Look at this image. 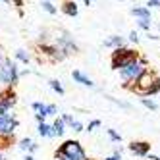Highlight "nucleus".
Segmentation results:
<instances>
[{
    "mask_svg": "<svg viewBox=\"0 0 160 160\" xmlns=\"http://www.w3.org/2000/svg\"><path fill=\"white\" fill-rule=\"evenodd\" d=\"M108 137H110L112 143H120V141H122V135H120L116 129H108Z\"/></svg>",
    "mask_w": 160,
    "mask_h": 160,
    "instance_id": "20",
    "label": "nucleus"
},
{
    "mask_svg": "<svg viewBox=\"0 0 160 160\" xmlns=\"http://www.w3.org/2000/svg\"><path fill=\"white\" fill-rule=\"evenodd\" d=\"M72 77L75 79V81H77L79 85H83V87H89V89H91V87H95L93 79H91V77H87V75H85V73H81V72H77V70L72 73Z\"/></svg>",
    "mask_w": 160,
    "mask_h": 160,
    "instance_id": "10",
    "label": "nucleus"
},
{
    "mask_svg": "<svg viewBox=\"0 0 160 160\" xmlns=\"http://www.w3.org/2000/svg\"><path fill=\"white\" fill-rule=\"evenodd\" d=\"M18 77V72H16V66L12 62L4 60L2 64H0V81L2 83H14Z\"/></svg>",
    "mask_w": 160,
    "mask_h": 160,
    "instance_id": "5",
    "label": "nucleus"
},
{
    "mask_svg": "<svg viewBox=\"0 0 160 160\" xmlns=\"http://www.w3.org/2000/svg\"><path fill=\"white\" fill-rule=\"evenodd\" d=\"M42 8H44V10H47V12H48V14H56V12H58V10H56V8H54V4L50 2V0H42Z\"/></svg>",
    "mask_w": 160,
    "mask_h": 160,
    "instance_id": "22",
    "label": "nucleus"
},
{
    "mask_svg": "<svg viewBox=\"0 0 160 160\" xmlns=\"http://www.w3.org/2000/svg\"><path fill=\"white\" fill-rule=\"evenodd\" d=\"M18 122L14 118L6 116V114H0V133H14Z\"/></svg>",
    "mask_w": 160,
    "mask_h": 160,
    "instance_id": "8",
    "label": "nucleus"
},
{
    "mask_svg": "<svg viewBox=\"0 0 160 160\" xmlns=\"http://www.w3.org/2000/svg\"><path fill=\"white\" fill-rule=\"evenodd\" d=\"M39 133H41L42 137H52V128H50L48 123L41 122V123H39Z\"/></svg>",
    "mask_w": 160,
    "mask_h": 160,
    "instance_id": "16",
    "label": "nucleus"
},
{
    "mask_svg": "<svg viewBox=\"0 0 160 160\" xmlns=\"http://www.w3.org/2000/svg\"><path fill=\"white\" fill-rule=\"evenodd\" d=\"M128 39H129V42H135L137 44V42H139V35H137V31H131Z\"/></svg>",
    "mask_w": 160,
    "mask_h": 160,
    "instance_id": "27",
    "label": "nucleus"
},
{
    "mask_svg": "<svg viewBox=\"0 0 160 160\" xmlns=\"http://www.w3.org/2000/svg\"><path fill=\"white\" fill-rule=\"evenodd\" d=\"M50 128H52V137H60V135H64V131H66V123H64L62 120H56Z\"/></svg>",
    "mask_w": 160,
    "mask_h": 160,
    "instance_id": "13",
    "label": "nucleus"
},
{
    "mask_svg": "<svg viewBox=\"0 0 160 160\" xmlns=\"http://www.w3.org/2000/svg\"><path fill=\"white\" fill-rule=\"evenodd\" d=\"M122 2H123V0H122Z\"/></svg>",
    "mask_w": 160,
    "mask_h": 160,
    "instance_id": "35",
    "label": "nucleus"
},
{
    "mask_svg": "<svg viewBox=\"0 0 160 160\" xmlns=\"http://www.w3.org/2000/svg\"><path fill=\"white\" fill-rule=\"evenodd\" d=\"M56 160H58V158H56Z\"/></svg>",
    "mask_w": 160,
    "mask_h": 160,
    "instance_id": "36",
    "label": "nucleus"
},
{
    "mask_svg": "<svg viewBox=\"0 0 160 160\" xmlns=\"http://www.w3.org/2000/svg\"><path fill=\"white\" fill-rule=\"evenodd\" d=\"M62 12L66 16H70V18H75L77 16V2L75 0H68V2L62 4Z\"/></svg>",
    "mask_w": 160,
    "mask_h": 160,
    "instance_id": "12",
    "label": "nucleus"
},
{
    "mask_svg": "<svg viewBox=\"0 0 160 160\" xmlns=\"http://www.w3.org/2000/svg\"><path fill=\"white\" fill-rule=\"evenodd\" d=\"M0 160H4V158H2V156H0Z\"/></svg>",
    "mask_w": 160,
    "mask_h": 160,
    "instance_id": "33",
    "label": "nucleus"
},
{
    "mask_svg": "<svg viewBox=\"0 0 160 160\" xmlns=\"http://www.w3.org/2000/svg\"><path fill=\"white\" fill-rule=\"evenodd\" d=\"M0 114H4V112H2V110H0Z\"/></svg>",
    "mask_w": 160,
    "mask_h": 160,
    "instance_id": "34",
    "label": "nucleus"
},
{
    "mask_svg": "<svg viewBox=\"0 0 160 160\" xmlns=\"http://www.w3.org/2000/svg\"><path fill=\"white\" fill-rule=\"evenodd\" d=\"M154 95H160V77L147 89V93H145V97H154Z\"/></svg>",
    "mask_w": 160,
    "mask_h": 160,
    "instance_id": "15",
    "label": "nucleus"
},
{
    "mask_svg": "<svg viewBox=\"0 0 160 160\" xmlns=\"http://www.w3.org/2000/svg\"><path fill=\"white\" fill-rule=\"evenodd\" d=\"M70 128H72L73 131H77V133H81V131H85V128H83V123H81V122H77V120H72V122H70Z\"/></svg>",
    "mask_w": 160,
    "mask_h": 160,
    "instance_id": "19",
    "label": "nucleus"
},
{
    "mask_svg": "<svg viewBox=\"0 0 160 160\" xmlns=\"http://www.w3.org/2000/svg\"><path fill=\"white\" fill-rule=\"evenodd\" d=\"M147 8H160V0H147Z\"/></svg>",
    "mask_w": 160,
    "mask_h": 160,
    "instance_id": "26",
    "label": "nucleus"
},
{
    "mask_svg": "<svg viewBox=\"0 0 160 160\" xmlns=\"http://www.w3.org/2000/svg\"><path fill=\"white\" fill-rule=\"evenodd\" d=\"M21 148H23V151H27V148H29V151H35L37 145L33 143L31 139H23V141H21Z\"/></svg>",
    "mask_w": 160,
    "mask_h": 160,
    "instance_id": "21",
    "label": "nucleus"
},
{
    "mask_svg": "<svg viewBox=\"0 0 160 160\" xmlns=\"http://www.w3.org/2000/svg\"><path fill=\"white\" fill-rule=\"evenodd\" d=\"M129 152H133L135 156H141V158H147L148 152H151V143L148 141H131L128 145Z\"/></svg>",
    "mask_w": 160,
    "mask_h": 160,
    "instance_id": "6",
    "label": "nucleus"
},
{
    "mask_svg": "<svg viewBox=\"0 0 160 160\" xmlns=\"http://www.w3.org/2000/svg\"><path fill=\"white\" fill-rule=\"evenodd\" d=\"M160 75L158 73H154L152 70H145L139 77H137V81H135V85L131 87L133 91H135V93L137 95H141V97H145V93H147V89L148 87H151L154 81H156V79H158Z\"/></svg>",
    "mask_w": 160,
    "mask_h": 160,
    "instance_id": "4",
    "label": "nucleus"
},
{
    "mask_svg": "<svg viewBox=\"0 0 160 160\" xmlns=\"http://www.w3.org/2000/svg\"><path fill=\"white\" fill-rule=\"evenodd\" d=\"M139 58V52L129 48V47H120V48H114L112 56H110V66L112 70H122L123 66H128L129 62Z\"/></svg>",
    "mask_w": 160,
    "mask_h": 160,
    "instance_id": "2",
    "label": "nucleus"
},
{
    "mask_svg": "<svg viewBox=\"0 0 160 160\" xmlns=\"http://www.w3.org/2000/svg\"><path fill=\"white\" fill-rule=\"evenodd\" d=\"M104 160H122V152H120V151H116L112 156H108V158H104Z\"/></svg>",
    "mask_w": 160,
    "mask_h": 160,
    "instance_id": "28",
    "label": "nucleus"
},
{
    "mask_svg": "<svg viewBox=\"0 0 160 160\" xmlns=\"http://www.w3.org/2000/svg\"><path fill=\"white\" fill-rule=\"evenodd\" d=\"M33 108L39 112L37 114L39 122H44L47 116H56V112H58V108H56L54 104H42V102H33Z\"/></svg>",
    "mask_w": 160,
    "mask_h": 160,
    "instance_id": "7",
    "label": "nucleus"
},
{
    "mask_svg": "<svg viewBox=\"0 0 160 160\" xmlns=\"http://www.w3.org/2000/svg\"><path fill=\"white\" fill-rule=\"evenodd\" d=\"M81 2H85L87 6H91V2H93V0H81Z\"/></svg>",
    "mask_w": 160,
    "mask_h": 160,
    "instance_id": "30",
    "label": "nucleus"
},
{
    "mask_svg": "<svg viewBox=\"0 0 160 160\" xmlns=\"http://www.w3.org/2000/svg\"><path fill=\"white\" fill-rule=\"evenodd\" d=\"M2 62H4V60H2V56H0V64H2Z\"/></svg>",
    "mask_w": 160,
    "mask_h": 160,
    "instance_id": "32",
    "label": "nucleus"
},
{
    "mask_svg": "<svg viewBox=\"0 0 160 160\" xmlns=\"http://www.w3.org/2000/svg\"><path fill=\"white\" fill-rule=\"evenodd\" d=\"M97 128H100V120H93L89 125H87V131H95Z\"/></svg>",
    "mask_w": 160,
    "mask_h": 160,
    "instance_id": "24",
    "label": "nucleus"
},
{
    "mask_svg": "<svg viewBox=\"0 0 160 160\" xmlns=\"http://www.w3.org/2000/svg\"><path fill=\"white\" fill-rule=\"evenodd\" d=\"M106 98H108L110 102H114V104H118L120 108H125V110H129V108H131V104H128V102H122V100L114 98V97H110V95H106Z\"/></svg>",
    "mask_w": 160,
    "mask_h": 160,
    "instance_id": "18",
    "label": "nucleus"
},
{
    "mask_svg": "<svg viewBox=\"0 0 160 160\" xmlns=\"http://www.w3.org/2000/svg\"><path fill=\"white\" fill-rule=\"evenodd\" d=\"M104 47H108V48H120V47H125V39L123 37H120V35H112V37H108L106 41H104Z\"/></svg>",
    "mask_w": 160,
    "mask_h": 160,
    "instance_id": "9",
    "label": "nucleus"
},
{
    "mask_svg": "<svg viewBox=\"0 0 160 160\" xmlns=\"http://www.w3.org/2000/svg\"><path fill=\"white\" fill-rule=\"evenodd\" d=\"M16 54H18V58H19V60H21V62H25V64H27V62H29V56H27V54H25V50H18V52H16Z\"/></svg>",
    "mask_w": 160,
    "mask_h": 160,
    "instance_id": "25",
    "label": "nucleus"
},
{
    "mask_svg": "<svg viewBox=\"0 0 160 160\" xmlns=\"http://www.w3.org/2000/svg\"><path fill=\"white\" fill-rule=\"evenodd\" d=\"M50 87H52V89H54L58 95H64V87L60 85V81H56V79H52V81H50Z\"/></svg>",
    "mask_w": 160,
    "mask_h": 160,
    "instance_id": "23",
    "label": "nucleus"
},
{
    "mask_svg": "<svg viewBox=\"0 0 160 160\" xmlns=\"http://www.w3.org/2000/svg\"><path fill=\"white\" fill-rule=\"evenodd\" d=\"M87 160H89V158H87Z\"/></svg>",
    "mask_w": 160,
    "mask_h": 160,
    "instance_id": "37",
    "label": "nucleus"
},
{
    "mask_svg": "<svg viewBox=\"0 0 160 160\" xmlns=\"http://www.w3.org/2000/svg\"><path fill=\"white\" fill-rule=\"evenodd\" d=\"M131 16H135L137 19H151V10L147 6H135L131 8Z\"/></svg>",
    "mask_w": 160,
    "mask_h": 160,
    "instance_id": "11",
    "label": "nucleus"
},
{
    "mask_svg": "<svg viewBox=\"0 0 160 160\" xmlns=\"http://www.w3.org/2000/svg\"><path fill=\"white\" fill-rule=\"evenodd\" d=\"M141 104H143L147 110H151V112H156V110H158V102H154L152 98H148V97H143V98H141Z\"/></svg>",
    "mask_w": 160,
    "mask_h": 160,
    "instance_id": "14",
    "label": "nucleus"
},
{
    "mask_svg": "<svg viewBox=\"0 0 160 160\" xmlns=\"http://www.w3.org/2000/svg\"><path fill=\"white\" fill-rule=\"evenodd\" d=\"M56 158L58 160H87V154L83 151V147L79 141H66L58 152H56Z\"/></svg>",
    "mask_w": 160,
    "mask_h": 160,
    "instance_id": "3",
    "label": "nucleus"
},
{
    "mask_svg": "<svg viewBox=\"0 0 160 160\" xmlns=\"http://www.w3.org/2000/svg\"><path fill=\"white\" fill-rule=\"evenodd\" d=\"M25 160H35V158H33V156H27V158H25Z\"/></svg>",
    "mask_w": 160,
    "mask_h": 160,
    "instance_id": "31",
    "label": "nucleus"
},
{
    "mask_svg": "<svg viewBox=\"0 0 160 160\" xmlns=\"http://www.w3.org/2000/svg\"><path fill=\"white\" fill-rule=\"evenodd\" d=\"M151 25H152V19H137V27L143 31H151Z\"/></svg>",
    "mask_w": 160,
    "mask_h": 160,
    "instance_id": "17",
    "label": "nucleus"
},
{
    "mask_svg": "<svg viewBox=\"0 0 160 160\" xmlns=\"http://www.w3.org/2000/svg\"><path fill=\"white\" fill-rule=\"evenodd\" d=\"M145 70H148V62H147V58L139 56L137 60L129 62L128 66H123L122 70H118V72H120V77L125 81L123 85H125V87H129L131 83H135V81H137V77H139Z\"/></svg>",
    "mask_w": 160,
    "mask_h": 160,
    "instance_id": "1",
    "label": "nucleus"
},
{
    "mask_svg": "<svg viewBox=\"0 0 160 160\" xmlns=\"http://www.w3.org/2000/svg\"><path fill=\"white\" fill-rule=\"evenodd\" d=\"M147 158H148V160H160V156H158V154H152V152H148Z\"/></svg>",
    "mask_w": 160,
    "mask_h": 160,
    "instance_id": "29",
    "label": "nucleus"
}]
</instances>
